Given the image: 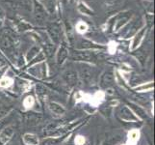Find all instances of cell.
I'll return each mask as SVG.
<instances>
[{
    "mask_svg": "<svg viewBox=\"0 0 155 145\" xmlns=\"http://www.w3.org/2000/svg\"><path fill=\"white\" fill-rule=\"evenodd\" d=\"M47 107H48L49 111L52 114L56 116H63L66 113V109L61 104L57 103L54 101H49L47 102Z\"/></svg>",
    "mask_w": 155,
    "mask_h": 145,
    "instance_id": "9c48e42d",
    "label": "cell"
},
{
    "mask_svg": "<svg viewBox=\"0 0 155 145\" xmlns=\"http://www.w3.org/2000/svg\"><path fill=\"white\" fill-rule=\"evenodd\" d=\"M117 116H119L121 120L131 123H137L140 122V119L134 114L129 107L127 105H121L119 109H117Z\"/></svg>",
    "mask_w": 155,
    "mask_h": 145,
    "instance_id": "5b68a950",
    "label": "cell"
},
{
    "mask_svg": "<svg viewBox=\"0 0 155 145\" xmlns=\"http://www.w3.org/2000/svg\"><path fill=\"white\" fill-rule=\"evenodd\" d=\"M35 99L32 96H27L23 101V105L25 106L26 109H30L32 106L35 105Z\"/></svg>",
    "mask_w": 155,
    "mask_h": 145,
    "instance_id": "d6986e66",
    "label": "cell"
},
{
    "mask_svg": "<svg viewBox=\"0 0 155 145\" xmlns=\"http://www.w3.org/2000/svg\"><path fill=\"white\" fill-rule=\"evenodd\" d=\"M6 145H9V144H6Z\"/></svg>",
    "mask_w": 155,
    "mask_h": 145,
    "instance_id": "d6a6232c",
    "label": "cell"
},
{
    "mask_svg": "<svg viewBox=\"0 0 155 145\" xmlns=\"http://www.w3.org/2000/svg\"><path fill=\"white\" fill-rule=\"evenodd\" d=\"M45 60V54H44V52H40L38 56L35 57V59L33 61H30L29 62V66L30 65H33V64H37V63H40L41 61H44Z\"/></svg>",
    "mask_w": 155,
    "mask_h": 145,
    "instance_id": "cb8c5ba5",
    "label": "cell"
},
{
    "mask_svg": "<svg viewBox=\"0 0 155 145\" xmlns=\"http://www.w3.org/2000/svg\"><path fill=\"white\" fill-rule=\"evenodd\" d=\"M127 19H128V17H124L122 19H120V22L117 23V28H120L121 25H124V24L126 22V21H127Z\"/></svg>",
    "mask_w": 155,
    "mask_h": 145,
    "instance_id": "83f0119b",
    "label": "cell"
},
{
    "mask_svg": "<svg viewBox=\"0 0 155 145\" xmlns=\"http://www.w3.org/2000/svg\"><path fill=\"white\" fill-rule=\"evenodd\" d=\"M48 32L50 34V37L55 43H59L61 39V29L58 24H50L48 26Z\"/></svg>",
    "mask_w": 155,
    "mask_h": 145,
    "instance_id": "4fadbf2b",
    "label": "cell"
},
{
    "mask_svg": "<svg viewBox=\"0 0 155 145\" xmlns=\"http://www.w3.org/2000/svg\"><path fill=\"white\" fill-rule=\"evenodd\" d=\"M5 71H6V68H2V69H0V79H1L4 76V74H5Z\"/></svg>",
    "mask_w": 155,
    "mask_h": 145,
    "instance_id": "4dcf8cb0",
    "label": "cell"
},
{
    "mask_svg": "<svg viewBox=\"0 0 155 145\" xmlns=\"http://www.w3.org/2000/svg\"><path fill=\"white\" fill-rule=\"evenodd\" d=\"M68 50L65 45H62L60 47V48H59L58 52H57V56H56L57 63L59 64V65H61V64H63L64 62H65V60L68 58Z\"/></svg>",
    "mask_w": 155,
    "mask_h": 145,
    "instance_id": "5bb4252c",
    "label": "cell"
},
{
    "mask_svg": "<svg viewBox=\"0 0 155 145\" xmlns=\"http://www.w3.org/2000/svg\"><path fill=\"white\" fill-rule=\"evenodd\" d=\"M13 79H11L10 78H2L0 79V86L1 87H9L10 85H12Z\"/></svg>",
    "mask_w": 155,
    "mask_h": 145,
    "instance_id": "603a6c76",
    "label": "cell"
},
{
    "mask_svg": "<svg viewBox=\"0 0 155 145\" xmlns=\"http://www.w3.org/2000/svg\"><path fill=\"white\" fill-rule=\"evenodd\" d=\"M15 135V127L13 125L5 126L0 132V145L9 144Z\"/></svg>",
    "mask_w": 155,
    "mask_h": 145,
    "instance_id": "8992f818",
    "label": "cell"
},
{
    "mask_svg": "<svg viewBox=\"0 0 155 145\" xmlns=\"http://www.w3.org/2000/svg\"><path fill=\"white\" fill-rule=\"evenodd\" d=\"M85 142V138L83 136H77L76 138V144L77 145H83Z\"/></svg>",
    "mask_w": 155,
    "mask_h": 145,
    "instance_id": "4316f807",
    "label": "cell"
},
{
    "mask_svg": "<svg viewBox=\"0 0 155 145\" xmlns=\"http://www.w3.org/2000/svg\"><path fill=\"white\" fill-rule=\"evenodd\" d=\"M115 84V74L112 69L106 70V71L101 74L100 79H99V86L104 89H110L113 87Z\"/></svg>",
    "mask_w": 155,
    "mask_h": 145,
    "instance_id": "3957f363",
    "label": "cell"
},
{
    "mask_svg": "<svg viewBox=\"0 0 155 145\" xmlns=\"http://www.w3.org/2000/svg\"><path fill=\"white\" fill-rule=\"evenodd\" d=\"M139 137H140V133L138 131H131L129 136H128V140L133 143H136L139 140Z\"/></svg>",
    "mask_w": 155,
    "mask_h": 145,
    "instance_id": "44dd1931",
    "label": "cell"
},
{
    "mask_svg": "<svg viewBox=\"0 0 155 145\" xmlns=\"http://www.w3.org/2000/svg\"><path fill=\"white\" fill-rule=\"evenodd\" d=\"M71 59L74 61H80V62H95L97 60V56L94 52H91L89 50H74L71 52Z\"/></svg>",
    "mask_w": 155,
    "mask_h": 145,
    "instance_id": "7a4b0ae2",
    "label": "cell"
},
{
    "mask_svg": "<svg viewBox=\"0 0 155 145\" xmlns=\"http://www.w3.org/2000/svg\"><path fill=\"white\" fill-rule=\"evenodd\" d=\"M40 51V48L39 47H32L31 50L28 51L27 53V55H26V59H27V61H32V59H33L36 55H38L39 54V52Z\"/></svg>",
    "mask_w": 155,
    "mask_h": 145,
    "instance_id": "ac0fdd59",
    "label": "cell"
},
{
    "mask_svg": "<svg viewBox=\"0 0 155 145\" xmlns=\"http://www.w3.org/2000/svg\"><path fill=\"white\" fill-rule=\"evenodd\" d=\"M47 88L42 84H37L36 85V94L41 100H44L47 96Z\"/></svg>",
    "mask_w": 155,
    "mask_h": 145,
    "instance_id": "e0dca14e",
    "label": "cell"
},
{
    "mask_svg": "<svg viewBox=\"0 0 155 145\" xmlns=\"http://www.w3.org/2000/svg\"><path fill=\"white\" fill-rule=\"evenodd\" d=\"M79 77L85 83H91L94 81V71L93 68H91L88 64H80L79 65Z\"/></svg>",
    "mask_w": 155,
    "mask_h": 145,
    "instance_id": "277c9868",
    "label": "cell"
},
{
    "mask_svg": "<svg viewBox=\"0 0 155 145\" xmlns=\"http://www.w3.org/2000/svg\"><path fill=\"white\" fill-rule=\"evenodd\" d=\"M5 126H6V119L5 118H1L0 119V132H1V130Z\"/></svg>",
    "mask_w": 155,
    "mask_h": 145,
    "instance_id": "f1b7e54d",
    "label": "cell"
},
{
    "mask_svg": "<svg viewBox=\"0 0 155 145\" xmlns=\"http://www.w3.org/2000/svg\"><path fill=\"white\" fill-rule=\"evenodd\" d=\"M77 47L81 50H98V48H103V47H101L99 45L94 44L93 42H90L87 40H80L78 43Z\"/></svg>",
    "mask_w": 155,
    "mask_h": 145,
    "instance_id": "7c38bea8",
    "label": "cell"
},
{
    "mask_svg": "<svg viewBox=\"0 0 155 145\" xmlns=\"http://www.w3.org/2000/svg\"><path fill=\"white\" fill-rule=\"evenodd\" d=\"M45 11L42 8V6L40 3L35 2V19L37 20V22H41L45 19Z\"/></svg>",
    "mask_w": 155,
    "mask_h": 145,
    "instance_id": "9a60e30c",
    "label": "cell"
},
{
    "mask_svg": "<svg viewBox=\"0 0 155 145\" xmlns=\"http://www.w3.org/2000/svg\"><path fill=\"white\" fill-rule=\"evenodd\" d=\"M42 119H44L41 113H37V112H29L25 115V122L31 127L38 126Z\"/></svg>",
    "mask_w": 155,
    "mask_h": 145,
    "instance_id": "30bf717a",
    "label": "cell"
},
{
    "mask_svg": "<svg viewBox=\"0 0 155 145\" xmlns=\"http://www.w3.org/2000/svg\"><path fill=\"white\" fill-rule=\"evenodd\" d=\"M125 133L121 130H115L107 133L102 145H117L124 141Z\"/></svg>",
    "mask_w": 155,
    "mask_h": 145,
    "instance_id": "6da1fadb",
    "label": "cell"
},
{
    "mask_svg": "<svg viewBox=\"0 0 155 145\" xmlns=\"http://www.w3.org/2000/svg\"><path fill=\"white\" fill-rule=\"evenodd\" d=\"M20 6L26 11H31V0H20Z\"/></svg>",
    "mask_w": 155,
    "mask_h": 145,
    "instance_id": "d4e9b609",
    "label": "cell"
},
{
    "mask_svg": "<svg viewBox=\"0 0 155 145\" xmlns=\"http://www.w3.org/2000/svg\"><path fill=\"white\" fill-rule=\"evenodd\" d=\"M143 33H145V29H143L141 32H139L138 35L135 37L134 41H133V46H132V48H136V47L139 46V44H140L141 41H142V39H143Z\"/></svg>",
    "mask_w": 155,
    "mask_h": 145,
    "instance_id": "7402d4cb",
    "label": "cell"
},
{
    "mask_svg": "<svg viewBox=\"0 0 155 145\" xmlns=\"http://www.w3.org/2000/svg\"><path fill=\"white\" fill-rule=\"evenodd\" d=\"M127 106L129 107V109L133 112H134V114L140 120H147V119H148V115L147 113V111L143 109L140 105L133 103V102H129V103H128V105H127Z\"/></svg>",
    "mask_w": 155,
    "mask_h": 145,
    "instance_id": "52a82bcc",
    "label": "cell"
},
{
    "mask_svg": "<svg viewBox=\"0 0 155 145\" xmlns=\"http://www.w3.org/2000/svg\"><path fill=\"white\" fill-rule=\"evenodd\" d=\"M22 140L25 145H40L39 136L33 133H25L22 136Z\"/></svg>",
    "mask_w": 155,
    "mask_h": 145,
    "instance_id": "8fae6325",
    "label": "cell"
},
{
    "mask_svg": "<svg viewBox=\"0 0 155 145\" xmlns=\"http://www.w3.org/2000/svg\"><path fill=\"white\" fill-rule=\"evenodd\" d=\"M5 65H6V61L2 57H0V69H2Z\"/></svg>",
    "mask_w": 155,
    "mask_h": 145,
    "instance_id": "f546056e",
    "label": "cell"
},
{
    "mask_svg": "<svg viewBox=\"0 0 155 145\" xmlns=\"http://www.w3.org/2000/svg\"><path fill=\"white\" fill-rule=\"evenodd\" d=\"M78 29H79L80 31L86 30V25H84V24H79V25H78Z\"/></svg>",
    "mask_w": 155,
    "mask_h": 145,
    "instance_id": "1f68e13d",
    "label": "cell"
},
{
    "mask_svg": "<svg viewBox=\"0 0 155 145\" xmlns=\"http://www.w3.org/2000/svg\"><path fill=\"white\" fill-rule=\"evenodd\" d=\"M154 87V84L153 82H149V83H147V84H142L140 86H137L135 87L134 89L137 91V92H142V91H145V90H151L152 88Z\"/></svg>",
    "mask_w": 155,
    "mask_h": 145,
    "instance_id": "ffe728a7",
    "label": "cell"
},
{
    "mask_svg": "<svg viewBox=\"0 0 155 145\" xmlns=\"http://www.w3.org/2000/svg\"><path fill=\"white\" fill-rule=\"evenodd\" d=\"M79 9H80V11H81V12H83L84 14H88V15H92L93 13L91 12V11L85 6V5H83V4H80L79 5Z\"/></svg>",
    "mask_w": 155,
    "mask_h": 145,
    "instance_id": "484cf974",
    "label": "cell"
},
{
    "mask_svg": "<svg viewBox=\"0 0 155 145\" xmlns=\"http://www.w3.org/2000/svg\"><path fill=\"white\" fill-rule=\"evenodd\" d=\"M63 78L65 79V81L67 82L68 85L69 86H74L76 85L78 81V73L73 69H69L64 73Z\"/></svg>",
    "mask_w": 155,
    "mask_h": 145,
    "instance_id": "ba28073f",
    "label": "cell"
},
{
    "mask_svg": "<svg viewBox=\"0 0 155 145\" xmlns=\"http://www.w3.org/2000/svg\"><path fill=\"white\" fill-rule=\"evenodd\" d=\"M63 140L61 136H47L41 140L40 145H59Z\"/></svg>",
    "mask_w": 155,
    "mask_h": 145,
    "instance_id": "2e32d148",
    "label": "cell"
}]
</instances>
